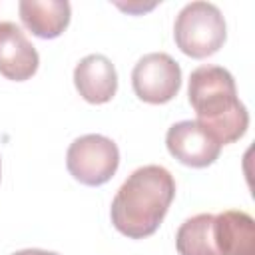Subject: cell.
I'll return each mask as SVG.
<instances>
[{
    "mask_svg": "<svg viewBox=\"0 0 255 255\" xmlns=\"http://www.w3.org/2000/svg\"><path fill=\"white\" fill-rule=\"evenodd\" d=\"M74 86L90 104H106L116 96L118 74L114 64L102 54L82 58L74 70Z\"/></svg>",
    "mask_w": 255,
    "mask_h": 255,
    "instance_id": "obj_9",
    "label": "cell"
},
{
    "mask_svg": "<svg viewBox=\"0 0 255 255\" xmlns=\"http://www.w3.org/2000/svg\"><path fill=\"white\" fill-rule=\"evenodd\" d=\"M211 239L217 255H253L255 223L245 211H223L213 215Z\"/></svg>",
    "mask_w": 255,
    "mask_h": 255,
    "instance_id": "obj_8",
    "label": "cell"
},
{
    "mask_svg": "<svg viewBox=\"0 0 255 255\" xmlns=\"http://www.w3.org/2000/svg\"><path fill=\"white\" fill-rule=\"evenodd\" d=\"M22 24L38 38H58L70 24V4L66 0H22L18 4Z\"/></svg>",
    "mask_w": 255,
    "mask_h": 255,
    "instance_id": "obj_10",
    "label": "cell"
},
{
    "mask_svg": "<svg viewBox=\"0 0 255 255\" xmlns=\"http://www.w3.org/2000/svg\"><path fill=\"white\" fill-rule=\"evenodd\" d=\"M187 98L203 126L219 145L243 137L249 126V114L237 98L233 76L219 66H199L189 76Z\"/></svg>",
    "mask_w": 255,
    "mask_h": 255,
    "instance_id": "obj_2",
    "label": "cell"
},
{
    "mask_svg": "<svg viewBox=\"0 0 255 255\" xmlns=\"http://www.w3.org/2000/svg\"><path fill=\"white\" fill-rule=\"evenodd\" d=\"M0 175H2V163H0Z\"/></svg>",
    "mask_w": 255,
    "mask_h": 255,
    "instance_id": "obj_13",
    "label": "cell"
},
{
    "mask_svg": "<svg viewBox=\"0 0 255 255\" xmlns=\"http://www.w3.org/2000/svg\"><path fill=\"white\" fill-rule=\"evenodd\" d=\"M40 56L26 34L12 22H0V74L14 82L30 80Z\"/></svg>",
    "mask_w": 255,
    "mask_h": 255,
    "instance_id": "obj_7",
    "label": "cell"
},
{
    "mask_svg": "<svg viewBox=\"0 0 255 255\" xmlns=\"http://www.w3.org/2000/svg\"><path fill=\"white\" fill-rule=\"evenodd\" d=\"M133 92L147 104H165L173 100L181 86L179 64L163 52L143 56L131 72Z\"/></svg>",
    "mask_w": 255,
    "mask_h": 255,
    "instance_id": "obj_5",
    "label": "cell"
},
{
    "mask_svg": "<svg viewBox=\"0 0 255 255\" xmlns=\"http://www.w3.org/2000/svg\"><path fill=\"white\" fill-rule=\"evenodd\" d=\"M12 255H58V253L46 251V249H22V251H16Z\"/></svg>",
    "mask_w": 255,
    "mask_h": 255,
    "instance_id": "obj_12",
    "label": "cell"
},
{
    "mask_svg": "<svg viewBox=\"0 0 255 255\" xmlns=\"http://www.w3.org/2000/svg\"><path fill=\"white\" fill-rule=\"evenodd\" d=\"M167 151L187 167H207L221 151L215 137L199 126L195 120H183L173 124L165 135Z\"/></svg>",
    "mask_w": 255,
    "mask_h": 255,
    "instance_id": "obj_6",
    "label": "cell"
},
{
    "mask_svg": "<svg viewBox=\"0 0 255 255\" xmlns=\"http://www.w3.org/2000/svg\"><path fill=\"white\" fill-rule=\"evenodd\" d=\"M211 213H199L185 219L175 233V247L179 255H217L211 239Z\"/></svg>",
    "mask_w": 255,
    "mask_h": 255,
    "instance_id": "obj_11",
    "label": "cell"
},
{
    "mask_svg": "<svg viewBox=\"0 0 255 255\" xmlns=\"http://www.w3.org/2000/svg\"><path fill=\"white\" fill-rule=\"evenodd\" d=\"M173 197L175 181L171 173L161 165H143L114 195L110 207L112 223L129 239L149 237L161 225Z\"/></svg>",
    "mask_w": 255,
    "mask_h": 255,
    "instance_id": "obj_1",
    "label": "cell"
},
{
    "mask_svg": "<svg viewBox=\"0 0 255 255\" xmlns=\"http://www.w3.org/2000/svg\"><path fill=\"white\" fill-rule=\"evenodd\" d=\"M225 36V20L219 8L209 2H191L175 18V44L189 58L213 56L223 46Z\"/></svg>",
    "mask_w": 255,
    "mask_h": 255,
    "instance_id": "obj_3",
    "label": "cell"
},
{
    "mask_svg": "<svg viewBox=\"0 0 255 255\" xmlns=\"http://www.w3.org/2000/svg\"><path fill=\"white\" fill-rule=\"evenodd\" d=\"M118 145L110 137L98 133H88L74 139L66 153V167L70 175L90 187L108 183L118 171Z\"/></svg>",
    "mask_w": 255,
    "mask_h": 255,
    "instance_id": "obj_4",
    "label": "cell"
}]
</instances>
